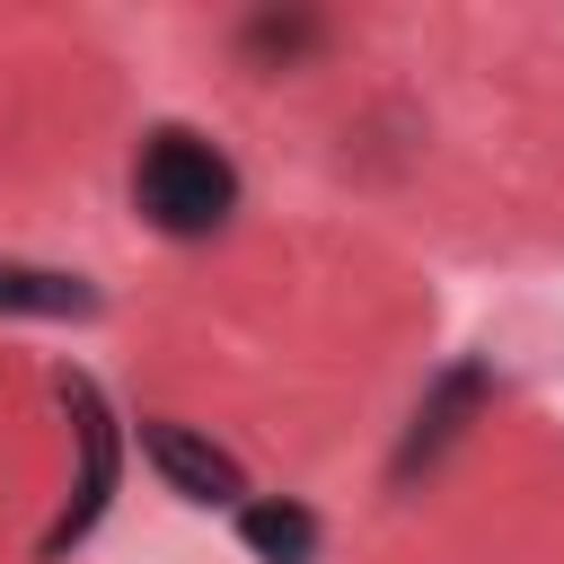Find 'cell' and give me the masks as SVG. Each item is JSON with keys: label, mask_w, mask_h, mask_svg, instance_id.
Listing matches in <instances>:
<instances>
[{"label": "cell", "mask_w": 564, "mask_h": 564, "mask_svg": "<svg viewBox=\"0 0 564 564\" xmlns=\"http://www.w3.org/2000/svg\"><path fill=\"white\" fill-rule=\"evenodd\" d=\"M132 212L159 238H212L238 212V167L220 159V141H203L194 123H159L132 159Z\"/></svg>", "instance_id": "1"}, {"label": "cell", "mask_w": 564, "mask_h": 564, "mask_svg": "<svg viewBox=\"0 0 564 564\" xmlns=\"http://www.w3.org/2000/svg\"><path fill=\"white\" fill-rule=\"evenodd\" d=\"M62 388V414H70V441H79V476H70V502H62V520L35 538V555L44 564H62L97 520H106V502H115V476H123V432H115V414H106V388L88 379V370H62L53 379Z\"/></svg>", "instance_id": "2"}, {"label": "cell", "mask_w": 564, "mask_h": 564, "mask_svg": "<svg viewBox=\"0 0 564 564\" xmlns=\"http://www.w3.org/2000/svg\"><path fill=\"white\" fill-rule=\"evenodd\" d=\"M141 458L185 494V502H203V511H238L247 502V476H238V458L212 441V432H194V423H167V414H141Z\"/></svg>", "instance_id": "3"}, {"label": "cell", "mask_w": 564, "mask_h": 564, "mask_svg": "<svg viewBox=\"0 0 564 564\" xmlns=\"http://www.w3.org/2000/svg\"><path fill=\"white\" fill-rule=\"evenodd\" d=\"M485 397H494V370H485L476 352H467V361H449V370L432 379V397L414 405V423H405V441H397V458H388V485H414V476H423V467L467 432V414H476Z\"/></svg>", "instance_id": "4"}, {"label": "cell", "mask_w": 564, "mask_h": 564, "mask_svg": "<svg viewBox=\"0 0 564 564\" xmlns=\"http://www.w3.org/2000/svg\"><path fill=\"white\" fill-rule=\"evenodd\" d=\"M97 282L62 273V264H18L0 256V317H97Z\"/></svg>", "instance_id": "5"}, {"label": "cell", "mask_w": 564, "mask_h": 564, "mask_svg": "<svg viewBox=\"0 0 564 564\" xmlns=\"http://www.w3.org/2000/svg\"><path fill=\"white\" fill-rule=\"evenodd\" d=\"M238 546L256 564H317V511L308 502H282V494L238 502Z\"/></svg>", "instance_id": "6"}]
</instances>
